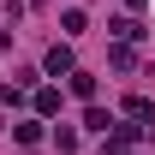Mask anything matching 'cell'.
I'll list each match as a JSON object with an SVG mask.
<instances>
[{
	"label": "cell",
	"mask_w": 155,
	"mask_h": 155,
	"mask_svg": "<svg viewBox=\"0 0 155 155\" xmlns=\"http://www.w3.org/2000/svg\"><path fill=\"white\" fill-rule=\"evenodd\" d=\"M0 125H6V119H0Z\"/></svg>",
	"instance_id": "ba28073f"
},
{
	"label": "cell",
	"mask_w": 155,
	"mask_h": 155,
	"mask_svg": "<svg viewBox=\"0 0 155 155\" xmlns=\"http://www.w3.org/2000/svg\"><path fill=\"white\" fill-rule=\"evenodd\" d=\"M125 119H155V101L149 96H131L125 101Z\"/></svg>",
	"instance_id": "3957f363"
},
{
	"label": "cell",
	"mask_w": 155,
	"mask_h": 155,
	"mask_svg": "<svg viewBox=\"0 0 155 155\" xmlns=\"http://www.w3.org/2000/svg\"><path fill=\"white\" fill-rule=\"evenodd\" d=\"M84 125H90V131H107L114 119H107V107H90V114H84Z\"/></svg>",
	"instance_id": "52a82bcc"
},
{
	"label": "cell",
	"mask_w": 155,
	"mask_h": 155,
	"mask_svg": "<svg viewBox=\"0 0 155 155\" xmlns=\"http://www.w3.org/2000/svg\"><path fill=\"white\" fill-rule=\"evenodd\" d=\"M107 30H114L119 42H137V36H143V24H137V18H114V24H107Z\"/></svg>",
	"instance_id": "7a4b0ae2"
},
{
	"label": "cell",
	"mask_w": 155,
	"mask_h": 155,
	"mask_svg": "<svg viewBox=\"0 0 155 155\" xmlns=\"http://www.w3.org/2000/svg\"><path fill=\"white\" fill-rule=\"evenodd\" d=\"M36 114H60V90L42 84V90H36Z\"/></svg>",
	"instance_id": "277c9868"
},
{
	"label": "cell",
	"mask_w": 155,
	"mask_h": 155,
	"mask_svg": "<svg viewBox=\"0 0 155 155\" xmlns=\"http://www.w3.org/2000/svg\"><path fill=\"white\" fill-rule=\"evenodd\" d=\"M72 90H78L84 101H90V96H96V78H90V72H72Z\"/></svg>",
	"instance_id": "8992f818"
},
{
	"label": "cell",
	"mask_w": 155,
	"mask_h": 155,
	"mask_svg": "<svg viewBox=\"0 0 155 155\" xmlns=\"http://www.w3.org/2000/svg\"><path fill=\"white\" fill-rule=\"evenodd\" d=\"M12 137H18V143H42V125H36V119H18Z\"/></svg>",
	"instance_id": "5b68a950"
},
{
	"label": "cell",
	"mask_w": 155,
	"mask_h": 155,
	"mask_svg": "<svg viewBox=\"0 0 155 155\" xmlns=\"http://www.w3.org/2000/svg\"><path fill=\"white\" fill-rule=\"evenodd\" d=\"M42 66H48V72H72V48H66V42H54V48H48V60H42Z\"/></svg>",
	"instance_id": "6da1fadb"
}]
</instances>
